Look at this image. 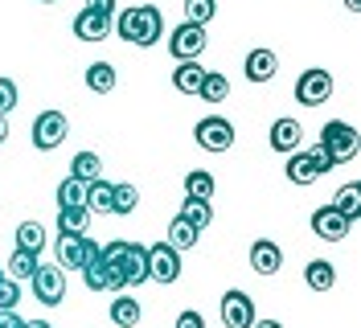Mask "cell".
Listing matches in <instances>:
<instances>
[{"label": "cell", "mask_w": 361, "mask_h": 328, "mask_svg": "<svg viewBox=\"0 0 361 328\" xmlns=\"http://www.w3.org/2000/svg\"><path fill=\"white\" fill-rule=\"evenodd\" d=\"M115 33L128 45H140V49H152L164 37V17H160L157 4H132V8H119L115 13Z\"/></svg>", "instance_id": "obj_1"}, {"label": "cell", "mask_w": 361, "mask_h": 328, "mask_svg": "<svg viewBox=\"0 0 361 328\" xmlns=\"http://www.w3.org/2000/svg\"><path fill=\"white\" fill-rule=\"evenodd\" d=\"M320 148L333 156V164H349L361 148V135L353 123H345V119H329L324 128H320Z\"/></svg>", "instance_id": "obj_2"}, {"label": "cell", "mask_w": 361, "mask_h": 328, "mask_svg": "<svg viewBox=\"0 0 361 328\" xmlns=\"http://www.w3.org/2000/svg\"><path fill=\"white\" fill-rule=\"evenodd\" d=\"M333 169H337V164H333V156L316 144V148H308V152H292V156H288V169H283V173H288L292 185H316L320 176L333 173Z\"/></svg>", "instance_id": "obj_3"}, {"label": "cell", "mask_w": 361, "mask_h": 328, "mask_svg": "<svg viewBox=\"0 0 361 328\" xmlns=\"http://www.w3.org/2000/svg\"><path fill=\"white\" fill-rule=\"evenodd\" d=\"M66 135H70V119H66V111H58V107L42 111V115L33 119V128H29V140H33L37 152H54V148H62Z\"/></svg>", "instance_id": "obj_4"}, {"label": "cell", "mask_w": 361, "mask_h": 328, "mask_svg": "<svg viewBox=\"0 0 361 328\" xmlns=\"http://www.w3.org/2000/svg\"><path fill=\"white\" fill-rule=\"evenodd\" d=\"M205 42H209V33H205V25H193V21H180L173 33H169V54L177 58V62H197L205 54Z\"/></svg>", "instance_id": "obj_5"}, {"label": "cell", "mask_w": 361, "mask_h": 328, "mask_svg": "<svg viewBox=\"0 0 361 328\" xmlns=\"http://www.w3.org/2000/svg\"><path fill=\"white\" fill-rule=\"evenodd\" d=\"M33 296L45 308H58L66 300V271L58 262H37V271H33Z\"/></svg>", "instance_id": "obj_6"}, {"label": "cell", "mask_w": 361, "mask_h": 328, "mask_svg": "<svg viewBox=\"0 0 361 328\" xmlns=\"http://www.w3.org/2000/svg\"><path fill=\"white\" fill-rule=\"evenodd\" d=\"M193 140L202 144L205 152H226L234 144V123L222 119V115H205V119H197V128H193Z\"/></svg>", "instance_id": "obj_7"}, {"label": "cell", "mask_w": 361, "mask_h": 328, "mask_svg": "<svg viewBox=\"0 0 361 328\" xmlns=\"http://www.w3.org/2000/svg\"><path fill=\"white\" fill-rule=\"evenodd\" d=\"M295 99H300L304 107H320L324 99H333V74L320 70V66L304 70V74L295 78Z\"/></svg>", "instance_id": "obj_8"}, {"label": "cell", "mask_w": 361, "mask_h": 328, "mask_svg": "<svg viewBox=\"0 0 361 328\" xmlns=\"http://www.w3.org/2000/svg\"><path fill=\"white\" fill-rule=\"evenodd\" d=\"M148 279H157V284H177L180 279V250H173L169 242H152V246H148Z\"/></svg>", "instance_id": "obj_9"}, {"label": "cell", "mask_w": 361, "mask_h": 328, "mask_svg": "<svg viewBox=\"0 0 361 328\" xmlns=\"http://www.w3.org/2000/svg\"><path fill=\"white\" fill-rule=\"evenodd\" d=\"M222 324L226 328H250L255 324V300L247 291H226L222 296Z\"/></svg>", "instance_id": "obj_10"}, {"label": "cell", "mask_w": 361, "mask_h": 328, "mask_svg": "<svg viewBox=\"0 0 361 328\" xmlns=\"http://www.w3.org/2000/svg\"><path fill=\"white\" fill-rule=\"evenodd\" d=\"M349 226H353V221H345L333 205H320V209L312 214V234L324 238V242H341L345 234H349Z\"/></svg>", "instance_id": "obj_11"}, {"label": "cell", "mask_w": 361, "mask_h": 328, "mask_svg": "<svg viewBox=\"0 0 361 328\" xmlns=\"http://www.w3.org/2000/svg\"><path fill=\"white\" fill-rule=\"evenodd\" d=\"M243 74H247V83H271L279 74V54L275 49H250L247 62H243Z\"/></svg>", "instance_id": "obj_12"}, {"label": "cell", "mask_w": 361, "mask_h": 328, "mask_svg": "<svg viewBox=\"0 0 361 328\" xmlns=\"http://www.w3.org/2000/svg\"><path fill=\"white\" fill-rule=\"evenodd\" d=\"M279 267H283V250H279V242H271V238L250 242V271H255V275H275Z\"/></svg>", "instance_id": "obj_13"}, {"label": "cell", "mask_w": 361, "mask_h": 328, "mask_svg": "<svg viewBox=\"0 0 361 328\" xmlns=\"http://www.w3.org/2000/svg\"><path fill=\"white\" fill-rule=\"evenodd\" d=\"M148 284V246L144 242H128L123 250V287Z\"/></svg>", "instance_id": "obj_14"}, {"label": "cell", "mask_w": 361, "mask_h": 328, "mask_svg": "<svg viewBox=\"0 0 361 328\" xmlns=\"http://www.w3.org/2000/svg\"><path fill=\"white\" fill-rule=\"evenodd\" d=\"M271 148H275V152H283V156H292V152H300V140H304V128H300V123H295V119H288V115H283V119H275V123H271Z\"/></svg>", "instance_id": "obj_15"}, {"label": "cell", "mask_w": 361, "mask_h": 328, "mask_svg": "<svg viewBox=\"0 0 361 328\" xmlns=\"http://www.w3.org/2000/svg\"><path fill=\"white\" fill-rule=\"evenodd\" d=\"M82 262H87V234H58V267L82 271Z\"/></svg>", "instance_id": "obj_16"}, {"label": "cell", "mask_w": 361, "mask_h": 328, "mask_svg": "<svg viewBox=\"0 0 361 328\" xmlns=\"http://www.w3.org/2000/svg\"><path fill=\"white\" fill-rule=\"evenodd\" d=\"M74 37L78 42H103V37H111V21L99 17V13H90V8H82L74 17Z\"/></svg>", "instance_id": "obj_17"}, {"label": "cell", "mask_w": 361, "mask_h": 328, "mask_svg": "<svg viewBox=\"0 0 361 328\" xmlns=\"http://www.w3.org/2000/svg\"><path fill=\"white\" fill-rule=\"evenodd\" d=\"M177 214H180L185 221H189L193 230H209V221H214V205H209L205 197H185Z\"/></svg>", "instance_id": "obj_18"}, {"label": "cell", "mask_w": 361, "mask_h": 328, "mask_svg": "<svg viewBox=\"0 0 361 328\" xmlns=\"http://www.w3.org/2000/svg\"><path fill=\"white\" fill-rule=\"evenodd\" d=\"M333 209H337L345 221H357V218H361V185H357V181L341 185L337 197H333Z\"/></svg>", "instance_id": "obj_19"}, {"label": "cell", "mask_w": 361, "mask_h": 328, "mask_svg": "<svg viewBox=\"0 0 361 328\" xmlns=\"http://www.w3.org/2000/svg\"><path fill=\"white\" fill-rule=\"evenodd\" d=\"M197 238H202V230H193V226L180 218V214L169 221V230H164V242H169L173 250H193V246H197Z\"/></svg>", "instance_id": "obj_20"}, {"label": "cell", "mask_w": 361, "mask_h": 328, "mask_svg": "<svg viewBox=\"0 0 361 328\" xmlns=\"http://www.w3.org/2000/svg\"><path fill=\"white\" fill-rule=\"evenodd\" d=\"M115 83H119V74H115L111 62H90L87 66V90H94V95H111Z\"/></svg>", "instance_id": "obj_21"}, {"label": "cell", "mask_w": 361, "mask_h": 328, "mask_svg": "<svg viewBox=\"0 0 361 328\" xmlns=\"http://www.w3.org/2000/svg\"><path fill=\"white\" fill-rule=\"evenodd\" d=\"M202 78H205V66H197V62H177V70H173V87L180 95H193V99H197Z\"/></svg>", "instance_id": "obj_22"}, {"label": "cell", "mask_w": 361, "mask_h": 328, "mask_svg": "<svg viewBox=\"0 0 361 328\" xmlns=\"http://www.w3.org/2000/svg\"><path fill=\"white\" fill-rule=\"evenodd\" d=\"M304 284L312 287V291H329V287L337 284V267L324 262V259H312L304 267Z\"/></svg>", "instance_id": "obj_23"}, {"label": "cell", "mask_w": 361, "mask_h": 328, "mask_svg": "<svg viewBox=\"0 0 361 328\" xmlns=\"http://www.w3.org/2000/svg\"><path fill=\"white\" fill-rule=\"evenodd\" d=\"M140 300L135 296H115L111 300V324H119V328H135L140 324Z\"/></svg>", "instance_id": "obj_24"}, {"label": "cell", "mask_w": 361, "mask_h": 328, "mask_svg": "<svg viewBox=\"0 0 361 328\" xmlns=\"http://www.w3.org/2000/svg\"><path fill=\"white\" fill-rule=\"evenodd\" d=\"M197 99H202V103H226V99H230V83H226V74L205 70L202 87H197Z\"/></svg>", "instance_id": "obj_25"}, {"label": "cell", "mask_w": 361, "mask_h": 328, "mask_svg": "<svg viewBox=\"0 0 361 328\" xmlns=\"http://www.w3.org/2000/svg\"><path fill=\"white\" fill-rule=\"evenodd\" d=\"M70 176L82 181V185L99 181V176H103V160H99V152H78L74 160H70Z\"/></svg>", "instance_id": "obj_26"}, {"label": "cell", "mask_w": 361, "mask_h": 328, "mask_svg": "<svg viewBox=\"0 0 361 328\" xmlns=\"http://www.w3.org/2000/svg\"><path fill=\"white\" fill-rule=\"evenodd\" d=\"M33 271H37V255H29L21 246H17V250L8 255V262H4V275L17 279V284H21V279H33Z\"/></svg>", "instance_id": "obj_27"}, {"label": "cell", "mask_w": 361, "mask_h": 328, "mask_svg": "<svg viewBox=\"0 0 361 328\" xmlns=\"http://www.w3.org/2000/svg\"><path fill=\"white\" fill-rule=\"evenodd\" d=\"M90 226V209L74 205V209H58V234H87Z\"/></svg>", "instance_id": "obj_28"}, {"label": "cell", "mask_w": 361, "mask_h": 328, "mask_svg": "<svg viewBox=\"0 0 361 328\" xmlns=\"http://www.w3.org/2000/svg\"><path fill=\"white\" fill-rule=\"evenodd\" d=\"M111 181H103V176H99V181H90L87 185V209L90 214H111Z\"/></svg>", "instance_id": "obj_29"}, {"label": "cell", "mask_w": 361, "mask_h": 328, "mask_svg": "<svg viewBox=\"0 0 361 328\" xmlns=\"http://www.w3.org/2000/svg\"><path fill=\"white\" fill-rule=\"evenodd\" d=\"M17 246L29 250V255H42L45 250V226L42 221H21V226H17Z\"/></svg>", "instance_id": "obj_30"}, {"label": "cell", "mask_w": 361, "mask_h": 328, "mask_svg": "<svg viewBox=\"0 0 361 328\" xmlns=\"http://www.w3.org/2000/svg\"><path fill=\"white\" fill-rule=\"evenodd\" d=\"M74 205H87V185L74 181V176H66V181L58 185V209H74Z\"/></svg>", "instance_id": "obj_31"}, {"label": "cell", "mask_w": 361, "mask_h": 328, "mask_svg": "<svg viewBox=\"0 0 361 328\" xmlns=\"http://www.w3.org/2000/svg\"><path fill=\"white\" fill-rule=\"evenodd\" d=\"M135 205H140V189H135V185H115L111 189V214L128 218Z\"/></svg>", "instance_id": "obj_32"}, {"label": "cell", "mask_w": 361, "mask_h": 328, "mask_svg": "<svg viewBox=\"0 0 361 328\" xmlns=\"http://www.w3.org/2000/svg\"><path fill=\"white\" fill-rule=\"evenodd\" d=\"M185 197H214V176L205 173V169H193V173H185Z\"/></svg>", "instance_id": "obj_33"}, {"label": "cell", "mask_w": 361, "mask_h": 328, "mask_svg": "<svg viewBox=\"0 0 361 328\" xmlns=\"http://www.w3.org/2000/svg\"><path fill=\"white\" fill-rule=\"evenodd\" d=\"M214 17H218V0H185V21L209 25Z\"/></svg>", "instance_id": "obj_34"}, {"label": "cell", "mask_w": 361, "mask_h": 328, "mask_svg": "<svg viewBox=\"0 0 361 328\" xmlns=\"http://www.w3.org/2000/svg\"><path fill=\"white\" fill-rule=\"evenodd\" d=\"M21 304V284L17 279H0V312H13V308Z\"/></svg>", "instance_id": "obj_35"}, {"label": "cell", "mask_w": 361, "mask_h": 328, "mask_svg": "<svg viewBox=\"0 0 361 328\" xmlns=\"http://www.w3.org/2000/svg\"><path fill=\"white\" fill-rule=\"evenodd\" d=\"M17 103H21V99H17V83H13V78H0V115H8Z\"/></svg>", "instance_id": "obj_36"}, {"label": "cell", "mask_w": 361, "mask_h": 328, "mask_svg": "<svg viewBox=\"0 0 361 328\" xmlns=\"http://www.w3.org/2000/svg\"><path fill=\"white\" fill-rule=\"evenodd\" d=\"M173 328H205V316H202V312H193V308H185Z\"/></svg>", "instance_id": "obj_37"}, {"label": "cell", "mask_w": 361, "mask_h": 328, "mask_svg": "<svg viewBox=\"0 0 361 328\" xmlns=\"http://www.w3.org/2000/svg\"><path fill=\"white\" fill-rule=\"evenodd\" d=\"M90 13H99V17H107V21H115V0H87Z\"/></svg>", "instance_id": "obj_38"}, {"label": "cell", "mask_w": 361, "mask_h": 328, "mask_svg": "<svg viewBox=\"0 0 361 328\" xmlns=\"http://www.w3.org/2000/svg\"><path fill=\"white\" fill-rule=\"evenodd\" d=\"M25 320L21 316H17V308H13V312H0V328H21Z\"/></svg>", "instance_id": "obj_39"}, {"label": "cell", "mask_w": 361, "mask_h": 328, "mask_svg": "<svg viewBox=\"0 0 361 328\" xmlns=\"http://www.w3.org/2000/svg\"><path fill=\"white\" fill-rule=\"evenodd\" d=\"M8 140V115H0V144Z\"/></svg>", "instance_id": "obj_40"}, {"label": "cell", "mask_w": 361, "mask_h": 328, "mask_svg": "<svg viewBox=\"0 0 361 328\" xmlns=\"http://www.w3.org/2000/svg\"><path fill=\"white\" fill-rule=\"evenodd\" d=\"M250 328H283V324H279V320H255Z\"/></svg>", "instance_id": "obj_41"}, {"label": "cell", "mask_w": 361, "mask_h": 328, "mask_svg": "<svg viewBox=\"0 0 361 328\" xmlns=\"http://www.w3.org/2000/svg\"><path fill=\"white\" fill-rule=\"evenodd\" d=\"M21 328H54V324H49V320H25Z\"/></svg>", "instance_id": "obj_42"}, {"label": "cell", "mask_w": 361, "mask_h": 328, "mask_svg": "<svg viewBox=\"0 0 361 328\" xmlns=\"http://www.w3.org/2000/svg\"><path fill=\"white\" fill-rule=\"evenodd\" d=\"M345 8H349V13H361V0H345Z\"/></svg>", "instance_id": "obj_43"}, {"label": "cell", "mask_w": 361, "mask_h": 328, "mask_svg": "<svg viewBox=\"0 0 361 328\" xmlns=\"http://www.w3.org/2000/svg\"><path fill=\"white\" fill-rule=\"evenodd\" d=\"M0 279H4V267H0Z\"/></svg>", "instance_id": "obj_44"}, {"label": "cell", "mask_w": 361, "mask_h": 328, "mask_svg": "<svg viewBox=\"0 0 361 328\" xmlns=\"http://www.w3.org/2000/svg\"><path fill=\"white\" fill-rule=\"evenodd\" d=\"M42 4H54V0H42Z\"/></svg>", "instance_id": "obj_45"}]
</instances>
